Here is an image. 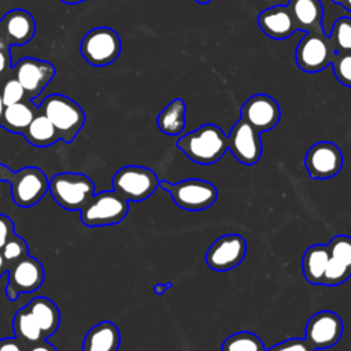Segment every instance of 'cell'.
Segmentation results:
<instances>
[{
    "label": "cell",
    "mask_w": 351,
    "mask_h": 351,
    "mask_svg": "<svg viewBox=\"0 0 351 351\" xmlns=\"http://www.w3.org/2000/svg\"><path fill=\"white\" fill-rule=\"evenodd\" d=\"M38 107L32 100H22L19 103L5 106L1 117L0 128L5 129L10 133L23 134L32 119L37 114Z\"/></svg>",
    "instance_id": "cell-23"
},
{
    "label": "cell",
    "mask_w": 351,
    "mask_h": 351,
    "mask_svg": "<svg viewBox=\"0 0 351 351\" xmlns=\"http://www.w3.org/2000/svg\"><path fill=\"white\" fill-rule=\"evenodd\" d=\"M22 136L34 147H49L60 140L52 122L40 111H37Z\"/></svg>",
    "instance_id": "cell-25"
},
{
    "label": "cell",
    "mask_w": 351,
    "mask_h": 351,
    "mask_svg": "<svg viewBox=\"0 0 351 351\" xmlns=\"http://www.w3.org/2000/svg\"><path fill=\"white\" fill-rule=\"evenodd\" d=\"M12 330H14L15 337L26 347L45 339L40 326L36 324V321L30 315L26 306L21 307L15 313L14 319H12Z\"/></svg>",
    "instance_id": "cell-27"
},
{
    "label": "cell",
    "mask_w": 351,
    "mask_h": 351,
    "mask_svg": "<svg viewBox=\"0 0 351 351\" xmlns=\"http://www.w3.org/2000/svg\"><path fill=\"white\" fill-rule=\"evenodd\" d=\"M228 149L240 163L255 165L262 156L261 133L240 118L228 134Z\"/></svg>",
    "instance_id": "cell-15"
},
{
    "label": "cell",
    "mask_w": 351,
    "mask_h": 351,
    "mask_svg": "<svg viewBox=\"0 0 351 351\" xmlns=\"http://www.w3.org/2000/svg\"><path fill=\"white\" fill-rule=\"evenodd\" d=\"M336 51L329 36L322 32H308L299 41L295 59L300 70L306 73H318L330 66Z\"/></svg>",
    "instance_id": "cell-9"
},
{
    "label": "cell",
    "mask_w": 351,
    "mask_h": 351,
    "mask_svg": "<svg viewBox=\"0 0 351 351\" xmlns=\"http://www.w3.org/2000/svg\"><path fill=\"white\" fill-rule=\"evenodd\" d=\"M247 252V243L243 236L230 233L217 239L206 254V263L211 270L229 271L239 266Z\"/></svg>",
    "instance_id": "cell-13"
},
{
    "label": "cell",
    "mask_w": 351,
    "mask_h": 351,
    "mask_svg": "<svg viewBox=\"0 0 351 351\" xmlns=\"http://www.w3.org/2000/svg\"><path fill=\"white\" fill-rule=\"evenodd\" d=\"M26 307L45 339L55 335L60 325V311L55 302L45 296H36L26 304Z\"/></svg>",
    "instance_id": "cell-22"
},
{
    "label": "cell",
    "mask_w": 351,
    "mask_h": 351,
    "mask_svg": "<svg viewBox=\"0 0 351 351\" xmlns=\"http://www.w3.org/2000/svg\"><path fill=\"white\" fill-rule=\"evenodd\" d=\"M304 166L308 176L314 180L335 177L343 167V154L332 141H319L313 144L304 158Z\"/></svg>",
    "instance_id": "cell-14"
},
{
    "label": "cell",
    "mask_w": 351,
    "mask_h": 351,
    "mask_svg": "<svg viewBox=\"0 0 351 351\" xmlns=\"http://www.w3.org/2000/svg\"><path fill=\"white\" fill-rule=\"evenodd\" d=\"M158 186L159 180L156 174L143 166H123L112 177V191L128 202L145 200Z\"/></svg>",
    "instance_id": "cell-8"
},
{
    "label": "cell",
    "mask_w": 351,
    "mask_h": 351,
    "mask_svg": "<svg viewBox=\"0 0 351 351\" xmlns=\"http://www.w3.org/2000/svg\"><path fill=\"white\" fill-rule=\"evenodd\" d=\"M221 351H265L262 340L248 330H241L226 337Z\"/></svg>",
    "instance_id": "cell-28"
},
{
    "label": "cell",
    "mask_w": 351,
    "mask_h": 351,
    "mask_svg": "<svg viewBox=\"0 0 351 351\" xmlns=\"http://www.w3.org/2000/svg\"><path fill=\"white\" fill-rule=\"evenodd\" d=\"M26 346L22 344L16 337L0 339V351H26Z\"/></svg>",
    "instance_id": "cell-36"
},
{
    "label": "cell",
    "mask_w": 351,
    "mask_h": 351,
    "mask_svg": "<svg viewBox=\"0 0 351 351\" xmlns=\"http://www.w3.org/2000/svg\"><path fill=\"white\" fill-rule=\"evenodd\" d=\"M121 49L122 43L118 33L107 26H97L88 30L80 44L84 60L93 67L111 64L118 59Z\"/></svg>",
    "instance_id": "cell-6"
},
{
    "label": "cell",
    "mask_w": 351,
    "mask_h": 351,
    "mask_svg": "<svg viewBox=\"0 0 351 351\" xmlns=\"http://www.w3.org/2000/svg\"><path fill=\"white\" fill-rule=\"evenodd\" d=\"M62 3L64 4H69V5H74V4H80V3H84L86 0H60Z\"/></svg>",
    "instance_id": "cell-41"
},
{
    "label": "cell",
    "mask_w": 351,
    "mask_h": 351,
    "mask_svg": "<svg viewBox=\"0 0 351 351\" xmlns=\"http://www.w3.org/2000/svg\"><path fill=\"white\" fill-rule=\"evenodd\" d=\"M12 62L10 55V47L0 41V80L7 75V73H11Z\"/></svg>",
    "instance_id": "cell-35"
},
{
    "label": "cell",
    "mask_w": 351,
    "mask_h": 351,
    "mask_svg": "<svg viewBox=\"0 0 351 351\" xmlns=\"http://www.w3.org/2000/svg\"><path fill=\"white\" fill-rule=\"evenodd\" d=\"M177 148L199 165H213L228 151V136L221 128L206 123L177 140Z\"/></svg>",
    "instance_id": "cell-1"
},
{
    "label": "cell",
    "mask_w": 351,
    "mask_h": 351,
    "mask_svg": "<svg viewBox=\"0 0 351 351\" xmlns=\"http://www.w3.org/2000/svg\"><path fill=\"white\" fill-rule=\"evenodd\" d=\"M0 252L4 258V262H5L7 269H8L11 265L16 263L18 261H21L22 258L29 255V247H27V243L23 237L14 233V236L3 245Z\"/></svg>",
    "instance_id": "cell-30"
},
{
    "label": "cell",
    "mask_w": 351,
    "mask_h": 351,
    "mask_svg": "<svg viewBox=\"0 0 351 351\" xmlns=\"http://www.w3.org/2000/svg\"><path fill=\"white\" fill-rule=\"evenodd\" d=\"M265 351H315L304 339H288Z\"/></svg>",
    "instance_id": "cell-33"
},
{
    "label": "cell",
    "mask_w": 351,
    "mask_h": 351,
    "mask_svg": "<svg viewBox=\"0 0 351 351\" xmlns=\"http://www.w3.org/2000/svg\"><path fill=\"white\" fill-rule=\"evenodd\" d=\"M129 213V202L115 191L95 193L80 210L81 221L86 228H101L119 223Z\"/></svg>",
    "instance_id": "cell-5"
},
{
    "label": "cell",
    "mask_w": 351,
    "mask_h": 351,
    "mask_svg": "<svg viewBox=\"0 0 351 351\" xmlns=\"http://www.w3.org/2000/svg\"><path fill=\"white\" fill-rule=\"evenodd\" d=\"M48 192L62 208L80 211L95 195V184L84 173L64 171L49 178Z\"/></svg>",
    "instance_id": "cell-4"
},
{
    "label": "cell",
    "mask_w": 351,
    "mask_h": 351,
    "mask_svg": "<svg viewBox=\"0 0 351 351\" xmlns=\"http://www.w3.org/2000/svg\"><path fill=\"white\" fill-rule=\"evenodd\" d=\"M0 93L4 106H11L15 103H19L26 99L25 90L22 85L18 82L15 77H8L3 85H0Z\"/></svg>",
    "instance_id": "cell-32"
},
{
    "label": "cell",
    "mask_w": 351,
    "mask_h": 351,
    "mask_svg": "<svg viewBox=\"0 0 351 351\" xmlns=\"http://www.w3.org/2000/svg\"><path fill=\"white\" fill-rule=\"evenodd\" d=\"M56 74L55 66L43 59L37 58H22L11 69V75L18 80L22 85L26 99L33 103L53 80Z\"/></svg>",
    "instance_id": "cell-11"
},
{
    "label": "cell",
    "mask_w": 351,
    "mask_h": 351,
    "mask_svg": "<svg viewBox=\"0 0 351 351\" xmlns=\"http://www.w3.org/2000/svg\"><path fill=\"white\" fill-rule=\"evenodd\" d=\"M196 3H199V4H207V3H210L211 0H195Z\"/></svg>",
    "instance_id": "cell-43"
},
{
    "label": "cell",
    "mask_w": 351,
    "mask_h": 351,
    "mask_svg": "<svg viewBox=\"0 0 351 351\" xmlns=\"http://www.w3.org/2000/svg\"><path fill=\"white\" fill-rule=\"evenodd\" d=\"M5 295L10 300H16L21 295L36 292L45 280V270L41 262L26 255L7 269Z\"/></svg>",
    "instance_id": "cell-10"
},
{
    "label": "cell",
    "mask_w": 351,
    "mask_h": 351,
    "mask_svg": "<svg viewBox=\"0 0 351 351\" xmlns=\"http://www.w3.org/2000/svg\"><path fill=\"white\" fill-rule=\"evenodd\" d=\"M0 181L10 184L11 197L18 207L29 208L40 203L48 192L45 173L36 166H26L12 171L8 166L0 163Z\"/></svg>",
    "instance_id": "cell-3"
},
{
    "label": "cell",
    "mask_w": 351,
    "mask_h": 351,
    "mask_svg": "<svg viewBox=\"0 0 351 351\" xmlns=\"http://www.w3.org/2000/svg\"><path fill=\"white\" fill-rule=\"evenodd\" d=\"M328 247L326 244L310 245L302 259V270L304 278L314 285H322L324 274L328 265Z\"/></svg>",
    "instance_id": "cell-24"
},
{
    "label": "cell",
    "mask_w": 351,
    "mask_h": 351,
    "mask_svg": "<svg viewBox=\"0 0 351 351\" xmlns=\"http://www.w3.org/2000/svg\"><path fill=\"white\" fill-rule=\"evenodd\" d=\"M121 332L111 321H101L92 326L82 341V351H118Z\"/></svg>",
    "instance_id": "cell-21"
},
{
    "label": "cell",
    "mask_w": 351,
    "mask_h": 351,
    "mask_svg": "<svg viewBox=\"0 0 351 351\" xmlns=\"http://www.w3.org/2000/svg\"><path fill=\"white\" fill-rule=\"evenodd\" d=\"M280 118L281 108L278 103L265 93L252 95L241 106V119L259 133L271 130L278 123Z\"/></svg>",
    "instance_id": "cell-17"
},
{
    "label": "cell",
    "mask_w": 351,
    "mask_h": 351,
    "mask_svg": "<svg viewBox=\"0 0 351 351\" xmlns=\"http://www.w3.org/2000/svg\"><path fill=\"white\" fill-rule=\"evenodd\" d=\"M326 247L329 258L322 285H340L351 277V237L337 234L326 244Z\"/></svg>",
    "instance_id": "cell-16"
},
{
    "label": "cell",
    "mask_w": 351,
    "mask_h": 351,
    "mask_svg": "<svg viewBox=\"0 0 351 351\" xmlns=\"http://www.w3.org/2000/svg\"><path fill=\"white\" fill-rule=\"evenodd\" d=\"M343 335V321L339 314L322 310L313 314L304 330V340L314 350H324L336 346Z\"/></svg>",
    "instance_id": "cell-12"
},
{
    "label": "cell",
    "mask_w": 351,
    "mask_h": 351,
    "mask_svg": "<svg viewBox=\"0 0 351 351\" xmlns=\"http://www.w3.org/2000/svg\"><path fill=\"white\" fill-rule=\"evenodd\" d=\"M26 351H58V350L55 348V346L48 343L47 339H44V340H40L38 343H34V344L29 346L26 348Z\"/></svg>",
    "instance_id": "cell-37"
},
{
    "label": "cell",
    "mask_w": 351,
    "mask_h": 351,
    "mask_svg": "<svg viewBox=\"0 0 351 351\" xmlns=\"http://www.w3.org/2000/svg\"><path fill=\"white\" fill-rule=\"evenodd\" d=\"M296 30L322 32L324 8L319 0H289L287 4Z\"/></svg>",
    "instance_id": "cell-20"
},
{
    "label": "cell",
    "mask_w": 351,
    "mask_h": 351,
    "mask_svg": "<svg viewBox=\"0 0 351 351\" xmlns=\"http://www.w3.org/2000/svg\"><path fill=\"white\" fill-rule=\"evenodd\" d=\"M258 25L273 40H285L298 32L288 7L280 4L263 10L258 16Z\"/></svg>",
    "instance_id": "cell-19"
},
{
    "label": "cell",
    "mask_w": 351,
    "mask_h": 351,
    "mask_svg": "<svg viewBox=\"0 0 351 351\" xmlns=\"http://www.w3.org/2000/svg\"><path fill=\"white\" fill-rule=\"evenodd\" d=\"M4 103H3V99H1V93H0V123H1V117H3V111H4Z\"/></svg>",
    "instance_id": "cell-42"
},
{
    "label": "cell",
    "mask_w": 351,
    "mask_h": 351,
    "mask_svg": "<svg viewBox=\"0 0 351 351\" xmlns=\"http://www.w3.org/2000/svg\"><path fill=\"white\" fill-rule=\"evenodd\" d=\"M173 287V284L171 282H166V284H155V287H154V292L156 293V295H163L167 289H170Z\"/></svg>",
    "instance_id": "cell-38"
},
{
    "label": "cell",
    "mask_w": 351,
    "mask_h": 351,
    "mask_svg": "<svg viewBox=\"0 0 351 351\" xmlns=\"http://www.w3.org/2000/svg\"><path fill=\"white\" fill-rule=\"evenodd\" d=\"M332 70L336 80L351 88V51L350 52H336L332 63Z\"/></svg>",
    "instance_id": "cell-31"
},
{
    "label": "cell",
    "mask_w": 351,
    "mask_h": 351,
    "mask_svg": "<svg viewBox=\"0 0 351 351\" xmlns=\"http://www.w3.org/2000/svg\"><path fill=\"white\" fill-rule=\"evenodd\" d=\"M0 277H1V276H0Z\"/></svg>",
    "instance_id": "cell-44"
},
{
    "label": "cell",
    "mask_w": 351,
    "mask_h": 351,
    "mask_svg": "<svg viewBox=\"0 0 351 351\" xmlns=\"http://www.w3.org/2000/svg\"><path fill=\"white\" fill-rule=\"evenodd\" d=\"M5 273H7V265H5L4 258H3V255H1V252H0V276H3V274H5Z\"/></svg>",
    "instance_id": "cell-40"
},
{
    "label": "cell",
    "mask_w": 351,
    "mask_h": 351,
    "mask_svg": "<svg viewBox=\"0 0 351 351\" xmlns=\"http://www.w3.org/2000/svg\"><path fill=\"white\" fill-rule=\"evenodd\" d=\"M159 186L173 197L178 207L188 211L206 210L218 197V189L211 182L199 178H188L176 184L163 180L159 181Z\"/></svg>",
    "instance_id": "cell-7"
},
{
    "label": "cell",
    "mask_w": 351,
    "mask_h": 351,
    "mask_svg": "<svg viewBox=\"0 0 351 351\" xmlns=\"http://www.w3.org/2000/svg\"><path fill=\"white\" fill-rule=\"evenodd\" d=\"M336 4H340L343 8H346L348 12H351V0H332Z\"/></svg>",
    "instance_id": "cell-39"
},
{
    "label": "cell",
    "mask_w": 351,
    "mask_h": 351,
    "mask_svg": "<svg viewBox=\"0 0 351 351\" xmlns=\"http://www.w3.org/2000/svg\"><path fill=\"white\" fill-rule=\"evenodd\" d=\"M14 228H15L14 221L7 215L0 214V250L14 236L15 233Z\"/></svg>",
    "instance_id": "cell-34"
},
{
    "label": "cell",
    "mask_w": 351,
    "mask_h": 351,
    "mask_svg": "<svg viewBox=\"0 0 351 351\" xmlns=\"http://www.w3.org/2000/svg\"><path fill=\"white\" fill-rule=\"evenodd\" d=\"M186 106L182 99L170 101L158 115L156 125L159 130L167 136H177L185 129Z\"/></svg>",
    "instance_id": "cell-26"
},
{
    "label": "cell",
    "mask_w": 351,
    "mask_h": 351,
    "mask_svg": "<svg viewBox=\"0 0 351 351\" xmlns=\"http://www.w3.org/2000/svg\"><path fill=\"white\" fill-rule=\"evenodd\" d=\"M34 34L36 19L23 8L11 10L0 19V41L10 48L27 44Z\"/></svg>",
    "instance_id": "cell-18"
},
{
    "label": "cell",
    "mask_w": 351,
    "mask_h": 351,
    "mask_svg": "<svg viewBox=\"0 0 351 351\" xmlns=\"http://www.w3.org/2000/svg\"><path fill=\"white\" fill-rule=\"evenodd\" d=\"M330 43L336 52H350L351 51V18H339L330 32Z\"/></svg>",
    "instance_id": "cell-29"
},
{
    "label": "cell",
    "mask_w": 351,
    "mask_h": 351,
    "mask_svg": "<svg viewBox=\"0 0 351 351\" xmlns=\"http://www.w3.org/2000/svg\"><path fill=\"white\" fill-rule=\"evenodd\" d=\"M38 111L43 112L55 126L59 138L70 144L85 125V112L82 107L62 93H51L38 104Z\"/></svg>",
    "instance_id": "cell-2"
}]
</instances>
